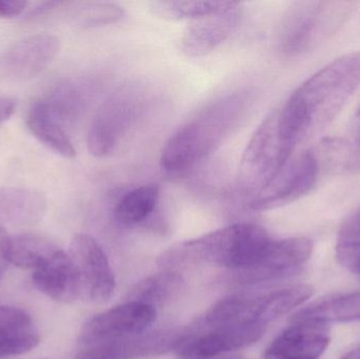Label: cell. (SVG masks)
<instances>
[{
	"label": "cell",
	"mask_w": 360,
	"mask_h": 359,
	"mask_svg": "<svg viewBox=\"0 0 360 359\" xmlns=\"http://www.w3.org/2000/svg\"><path fill=\"white\" fill-rule=\"evenodd\" d=\"M360 84V52L334 59L300 84L279 107L281 124L296 145L321 134Z\"/></svg>",
	"instance_id": "cell-1"
},
{
	"label": "cell",
	"mask_w": 360,
	"mask_h": 359,
	"mask_svg": "<svg viewBox=\"0 0 360 359\" xmlns=\"http://www.w3.org/2000/svg\"><path fill=\"white\" fill-rule=\"evenodd\" d=\"M251 96L245 91L216 99L170 137L160 166L169 175H181L209 157L234 132L247 114Z\"/></svg>",
	"instance_id": "cell-2"
},
{
	"label": "cell",
	"mask_w": 360,
	"mask_h": 359,
	"mask_svg": "<svg viewBox=\"0 0 360 359\" xmlns=\"http://www.w3.org/2000/svg\"><path fill=\"white\" fill-rule=\"evenodd\" d=\"M271 242L262 226L235 223L171 247L160 263L165 270L175 272L203 263L241 271L255 266Z\"/></svg>",
	"instance_id": "cell-3"
},
{
	"label": "cell",
	"mask_w": 360,
	"mask_h": 359,
	"mask_svg": "<svg viewBox=\"0 0 360 359\" xmlns=\"http://www.w3.org/2000/svg\"><path fill=\"white\" fill-rule=\"evenodd\" d=\"M295 148L281 124L279 107L273 110L250 139L241 158L240 191L251 198L259 193L291 159Z\"/></svg>",
	"instance_id": "cell-4"
},
{
	"label": "cell",
	"mask_w": 360,
	"mask_h": 359,
	"mask_svg": "<svg viewBox=\"0 0 360 359\" xmlns=\"http://www.w3.org/2000/svg\"><path fill=\"white\" fill-rule=\"evenodd\" d=\"M353 8L348 1L296 2L281 21L279 50L288 57L314 50L342 27Z\"/></svg>",
	"instance_id": "cell-5"
},
{
	"label": "cell",
	"mask_w": 360,
	"mask_h": 359,
	"mask_svg": "<svg viewBox=\"0 0 360 359\" xmlns=\"http://www.w3.org/2000/svg\"><path fill=\"white\" fill-rule=\"evenodd\" d=\"M145 92L124 86L112 93L97 110L88 133V149L95 157L113 153L128 136L145 109Z\"/></svg>",
	"instance_id": "cell-6"
},
{
	"label": "cell",
	"mask_w": 360,
	"mask_h": 359,
	"mask_svg": "<svg viewBox=\"0 0 360 359\" xmlns=\"http://www.w3.org/2000/svg\"><path fill=\"white\" fill-rule=\"evenodd\" d=\"M188 327L139 333L114 341L77 346L76 359H143L165 355L184 347L193 337Z\"/></svg>",
	"instance_id": "cell-7"
},
{
	"label": "cell",
	"mask_w": 360,
	"mask_h": 359,
	"mask_svg": "<svg viewBox=\"0 0 360 359\" xmlns=\"http://www.w3.org/2000/svg\"><path fill=\"white\" fill-rule=\"evenodd\" d=\"M321 171L315 151L292 157L264 190L250 198L249 208L268 211L296 202L314 188Z\"/></svg>",
	"instance_id": "cell-8"
},
{
	"label": "cell",
	"mask_w": 360,
	"mask_h": 359,
	"mask_svg": "<svg viewBox=\"0 0 360 359\" xmlns=\"http://www.w3.org/2000/svg\"><path fill=\"white\" fill-rule=\"evenodd\" d=\"M68 254L77 271L82 296L94 303L109 301L115 292V275L99 242L88 234H76Z\"/></svg>",
	"instance_id": "cell-9"
},
{
	"label": "cell",
	"mask_w": 360,
	"mask_h": 359,
	"mask_svg": "<svg viewBox=\"0 0 360 359\" xmlns=\"http://www.w3.org/2000/svg\"><path fill=\"white\" fill-rule=\"evenodd\" d=\"M156 318L158 311L153 306L127 301L89 320L80 331L78 346L105 343L146 332Z\"/></svg>",
	"instance_id": "cell-10"
},
{
	"label": "cell",
	"mask_w": 360,
	"mask_h": 359,
	"mask_svg": "<svg viewBox=\"0 0 360 359\" xmlns=\"http://www.w3.org/2000/svg\"><path fill=\"white\" fill-rule=\"evenodd\" d=\"M313 242L306 237L272 240L257 263L250 269L235 271V284H256L287 275L306 263L312 255Z\"/></svg>",
	"instance_id": "cell-11"
},
{
	"label": "cell",
	"mask_w": 360,
	"mask_h": 359,
	"mask_svg": "<svg viewBox=\"0 0 360 359\" xmlns=\"http://www.w3.org/2000/svg\"><path fill=\"white\" fill-rule=\"evenodd\" d=\"M58 50L59 40L55 36L40 34L25 38L0 57V76L8 81H29L52 63Z\"/></svg>",
	"instance_id": "cell-12"
},
{
	"label": "cell",
	"mask_w": 360,
	"mask_h": 359,
	"mask_svg": "<svg viewBox=\"0 0 360 359\" xmlns=\"http://www.w3.org/2000/svg\"><path fill=\"white\" fill-rule=\"evenodd\" d=\"M266 332L260 325H234L213 329L211 332L191 339L179 350L180 359H213L250 347Z\"/></svg>",
	"instance_id": "cell-13"
},
{
	"label": "cell",
	"mask_w": 360,
	"mask_h": 359,
	"mask_svg": "<svg viewBox=\"0 0 360 359\" xmlns=\"http://www.w3.org/2000/svg\"><path fill=\"white\" fill-rule=\"evenodd\" d=\"M330 341L327 325L291 324L271 343L264 359H319Z\"/></svg>",
	"instance_id": "cell-14"
},
{
	"label": "cell",
	"mask_w": 360,
	"mask_h": 359,
	"mask_svg": "<svg viewBox=\"0 0 360 359\" xmlns=\"http://www.w3.org/2000/svg\"><path fill=\"white\" fill-rule=\"evenodd\" d=\"M239 6L193 20L180 40L182 53L192 58L202 57L224 44L240 20Z\"/></svg>",
	"instance_id": "cell-15"
},
{
	"label": "cell",
	"mask_w": 360,
	"mask_h": 359,
	"mask_svg": "<svg viewBox=\"0 0 360 359\" xmlns=\"http://www.w3.org/2000/svg\"><path fill=\"white\" fill-rule=\"evenodd\" d=\"M32 282L40 292L59 303H74L82 296L73 261L60 249L44 265L32 272Z\"/></svg>",
	"instance_id": "cell-16"
},
{
	"label": "cell",
	"mask_w": 360,
	"mask_h": 359,
	"mask_svg": "<svg viewBox=\"0 0 360 359\" xmlns=\"http://www.w3.org/2000/svg\"><path fill=\"white\" fill-rule=\"evenodd\" d=\"M314 293V288L310 285H295L264 294H251L243 324L266 327L306 303Z\"/></svg>",
	"instance_id": "cell-17"
},
{
	"label": "cell",
	"mask_w": 360,
	"mask_h": 359,
	"mask_svg": "<svg viewBox=\"0 0 360 359\" xmlns=\"http://www.w3.org/2000/svg\"><path fill=\"white\" fill-rule=\"evenodd\" d=\"M357 320H360V292L327 295L290 318L291 324L328 325Z\"/></svg>",
	"instance_id": "cell-18"
},
{
	"label": "cell",
	"mask_w": 360,
	"mask_h": 359,
	"mask_svg": "<svg viewBox=\"0 0 360 359\" xmlns=\"http://www.w3.org/2000/svg\"><path fill=\"white\" fill-rule=\"evenodd\" d=\"M27 126L32 134L49 149L65 158H74L76 150L65 126L51 115L41 101H36L29 110Z\"/></svg>",
	"instance_id": "cell-19"
},
{
	"label": "cell",
	"mask_w": 360,
	"mask_h": 359,
	"mask_svg": "<svg viewBox=\"0 0 360 359\" xmlns=\"http://www.w3.org/2000/svg\"><path fill=\"white\" fill-rule=\"evenodd\" d=\"M160 189L158 185H143L128 192L116 204L115 221L122 227L133 228L145 223L158 209Z\"/></svg>",
	"instance_id": "cell-20"
},
{
	"label": "cell",
	"mask_w": 360,
	"mask_h": 359,
	"mask_svg": "<svg viewBox=\"0 0 360 359\" xmlns=\"http://www.w3.org/2000/svg\"><path fill=\"white\" fill-rule=\"evenodd\" d=\"M184 286L179 272L165 270L137 282L129 292L128 301L147 303L156 308V305H165L176 299Z\"/></svg>",
	"instance_id": "cell-21"
},
{
	"label": "cell",
	"mask_w": 360,
	"mask_h": 359,
	"mask_svg": "<svg viewBox=\"0 0 360 359\" xmlns=\"http://www.w3.org/2000/svg\"><path fill=\"white\" fill-rule=\"evenodd\" d=\"M58 250L54 244L41 236L21 234L11 237L8 263L34 271L44 265Z\"/></svg>",
	"instance_id": "cell-22"
},
{
	"label": "cell",
	"mask_w": 360,
	"mask_h": 359,
	"mask_svg": "<svg viewBox=\"0 0 360 359\" xmlns=\"http://www.w3.org/2000/svg\"><path fill=\"white\" fill-rule=\"evenodd\" d=\"M40 101L63 126L77 119L86 105L84 91L70 82L55 86Z\"/></svg>",
	"instance_id": "cell-23"
},
{
	"label": "cell",
	"mask_w": 360,
	"mask_h": 359,
	"mask_svg": "<svg viewBox=\"0 0 360 359\" xmlns=\"http://www.w3.org/2000/svg\"><path fill=\"white\" fill-rule=\"evenodd\" d=\"M240 6L233 1H153L150 10L156 16L168 20L202 18L216 13L224 12Z\"/></svg>",
	"instance_id": "cell-24"
},
{
	"label": "cell",
	"mask_w": 360,
	"mask_h": 359,
	"mask_svg": "<svg viewBox=\"0 0 360 359\" xmlns=\"http://www.w3.org/2000/svg\"><path fill=\"white\" fill-rule=\"evenodd\" d=\"M0 341L25 344L35 349L40 339L33 330L31 316L20 308L0 307Z\"/></svg>",
	"instance_id": "cell-25"
},
{
	"label": "cell",
	"mask_w": 360,
	"mask_h": 359,
	"mask_svg": "<svg viewBox=\"0 0 360 359\" xmlns=\"http://www.w3.org/2000/svg\"><path fill=\"white\" fill-rule=\"evenodd\" d=\"M338 263L357 273L360 267V208L347 218L338 233L336 244Z\"/></svg>",
	"instance_id": "cell-26"
},
{
	"label": "cell",
	"mask_w": 360,
	"mask_h": 359,
	"mask_svg": "<svg viewBox=\"0 0 360 359\" xmlns=\"http://www.w3.org/2000/svg\"><path fill=\"white\" fill-rule=\"evenodd\" d=\"M16 192L15 188L0 189V223H12L14 216Z\"/></svg>",
	"instance_id": "cell-27"
},
{
	"label": "cell",
	"mask_w": 360,
	"mask_h": 359,
	"mask_svg": "<svg viewBox=\"0 0 360 359\" xmlns=\"http://www.w3.org/2000/svg\"><path fill=\"white\" fill-rule=\"evenodd\" d=\"M27 2L20 0H0V17L12 18L25 11Z\"/></svg>",
	"instance_id": "cell-28"
},
{
	"label": "cell",
	"mask_w": 360,
	"mask_h": 359,
	"mask_svg": "<svg viewBox=\"0 0 360 359\" xmlns=\"http://www.w3.org/2000/svg\"><path fill=\"white\" fill-rule=\"evenodd\" d=\"M11 236L8 232L0 227V272L8 263V248H10Z\"/></svg>",
	"instance_id": "cell-29"
},
{
	"label": "cell",
	"mask_w": 360,
	"mask_h": 359,
	"mask_svg": "<svg viewBox=\"0 0 360 359\" xmlns=\"http://www.w3.org/2000/svg\"><path fill=\"white\" fill-rule=\"evenodd\" d=\"M25 353H27V350L22 346L18 345V344L0 341V358L21 355V354Z\"/></svg>",
	"instance_id": "cell-30"
},
{
	"label": "cell",
	"mask_w": 360,
	"mask_h": 359,
	"mask_svg": "<svg viewBox=\"0 0 360 359\" xmlns=\"http://www.w3.org/2000/svg\"><path fill=\"white\" fill-rule=\"evenodd\" d=\"M349 143L360 153V105L353 118L351 138Z\"/></svg>",
	"instance_id": "cell-31"
},
{
	"label": "cell",
	"mask_w": 360,
	"mask_h": 359,
	"mask_svg": "<svg viewBox=\"0 0 360 359\" xmlns=\"http://www.w3.org/2000/svg\"><path fill=\"white\" fill-rule=\"evenodd\" d=\"M14 111V100L8 98H0V126L13 115Z\"/></svg>",
	"instance_id": "cell-32"
},
{
	"label": "cell",
	"mask_w": 360,
	"mask_h": 359,
	"mask_svg": "<svg viewBox=\"0 0 360 359\" xmlns=\"http://www.w3.org/2000/svg\"><path fill=\"white\" fill-rule=\"evenodd\" d=\"M340 359H360V349L353 350Z\"/></svg>",
	"instance_id": "cell-33"
},
{
	"label": "cell",
	"mask_w": 360,
	"mask_h": 359,
	"mask_svg": "<svg viewBox=\"0 0 360 359\" xmlns=\"http://www.w3.org/2000/svg\"><path fill=\"white\" fill-rule=\"evenodd\" d=\"M221 359H236V358H221Z\"/></svg>",
	"instance_id": "cell-34"
},
{
	"label": "cell",
	"mask_w": 360,
	"mask_h": 359,
	"mask_svg": "<svg viewBox=\"0 0 360 359\" xmlns=\"http://www.w3.org/2000/svg\"><path fill=\"white\" fill-rule=\"evenodd\" d=\"M0 274H1V272H0Z\"/></svg>",
	"instance_id": "cell-35"
}]
</instances>
